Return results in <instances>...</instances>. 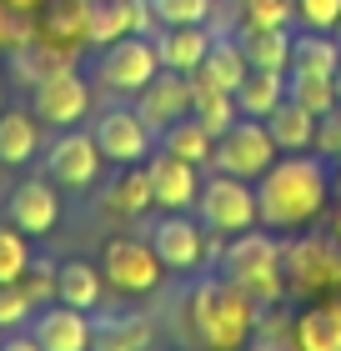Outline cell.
I'll use <instances>...</instances> for the list:
<instances>
[{"label":"cell","mask_w":341,"mask_h":351,"mask_svg":"<svg viewBox=\"0 0 341 351\" xmlns=\"http://www.w3.org/2000/svg\"><path fill=\"white\" fill-rule=\"evenodd\" d=\"M316 151H321V156H336V161H341V106H331L327 116L316 121Z\"/></svg>","instance_id":"74e56055"},{"label":"cell","mask_w":341,"mask_h":351,"mask_svg":"<svg viewBox=\"0 0 341 351\" xmlns=\"http://www.w3.org/2000/svg\"><path fill=\"white\" fill-rule=\"evenodd\" d=\"M336 66H341V40L331 30H301V36H291V71L331 75Z\"/></svg>","instance_id":"83f0119b"},{"label":"cell","mask_w":341,"mask_h":351,"mask_svg":"<svg viewBox=\"0 0 341 351\" xmlns=\"http://www.w3.org/2000/svg\"><path fill=\"white\" fill-rule=\"evenodd\" d=\"M30 266V236L10 221H0V281H21Z\"/></svg>","instance_id":"d6a6232c"},{"label":"cell","mask_w":341,"mask_h":351,"mask_svg":"<svg viewBox=\"0 0 341 351\" xmlns=\"http://www.w3.org/2000/svg\"><path fill=\"white\" fill-rule=\"evenodd\" d=\"M56 301H66L75 311H101L106 301V276L91 261H60L56 266Z\"/></svg>","instance_id":"ffe728a7"},{"label":"cell","mask_w":341,"mask_h":351,"mask_svg":"<svg viewBox=\"0 0 341 351\" xmlns=\"http://www.w3.org/2000/svg\"><path fill=\"white\" fill-rule=\"evenodd\" d=\"M201 81H211V86H221V90H231L236 95V86L251 75V60H246V45L241 40H231V36H216L211 40V51H206V60H201Z\"/></svg>","instance_id":"603a6c76"},{"label":"cell","mask_w":341,"mask_h":351,"mask_svg":"<svg viewBox=\"0 0 341 351\" xmlns=\"http://www.w3.org/2000/svg\"><path fill=\"white\" fill-rule=\"evenodd\" d=\"M221 261H226V271L221 276L231 281V286H241L256 306H276V301L286 296V266H281V246L271 241L266 231H241V236H231V246L221 251Z\"/></svg>","instance_id":"3957f363"},{"label":"cell","mask_w":341,"mask_h":351,"mask_svg":"<svg viewBox=\"0 0 341 351\" xmlns=\"http://www.w3.org/2000/svg\"><path fill=\"white\" fill-rule=\"evenodd\" d=\"M156 71H161V56H156L151 36H121V40H110L101 51V60H95L101 86L116 90V95H136Z\"/></svg>","instance_id":"9c48e42d"},{"label":"cell","mask_w":341,"mask_h":351,"mask_svg":"<svg viewBox=\"0 0 341 351\" xmlns=\"http://www.w3.org/2000/svg\"><path fill=\"white\" fill-rule=\"evenodd\" d=\"M281 146L271 141L266 121H251V116H236L231 131L216 136V151H211V171L221 176H241V181H261V176L276 166Z\"/></svg>","instance_id":"5b68a950"},{"label":"cell","mask_w":341,"mask_h":351,"mask_svg":"<svg viewBox=\"0 0 341 351\" xmlns=\"http://www.w3.org/2000/svg\"><path fill=\"white\" fill-rule=\"evenodd\" d=\"M91 136H95V146H101V156L110 166H141V161H151V146H156V131L136 116V106L101 110Z\"/></svg>","instance_id":"ba28073f"},{"label":"cell","mask_w":341,"mask_h":351,"mask_svg":"<svg viewBox=\"0 0 341 351\" xmlns=\"http://www.w3.org/2000/svg\"><path fill=\"white\" fill-rule=\"evenodd\" d=\"M101 146H95L91 131H60L51 141V151H45V176L60 186V191H91L95 181H101Z\"/></svg>","instance_id":"30bf717a"},{"label":"cell","mask_w":341,"mask_h":351,"mask_svg":"<svg viewBox=\"0 0 341 351\" xmlns=\"http://www.w3.org/2000/svg\"><path fill=\"white\" fill-rule=\"evenodd\" d=\"M36 311V301L21 291V281H0V331H21Z\"/></svg>","instance_id":"e575fe53"},{"label":"cell","mask_w":341,"mask_h":351,"mask_svg":"<svg viewBox=\"0 0 341 351\" xmlns=\"http://www.w3.org/2000/svg\"><path fill=\"white\" fill-rule=\"evenodd\" d=\"M101 206H106V216H121V221H136V216L151 211L156 196H151V171H145V161L141 166H121V176L110 181Z\"/></svg>","instance_id":"44dd1931"},{"label":"cell","mask_w":341,"mask_h":351,"mask_svg":"<svg viewBox=\"0 0 341 351\" xmlns=\"http://www.w3.org/2000/svg\"><path fill=\"white\" fill-rule=\"evenodd\" d=\"M281 101H286V71H256L251 66V75L236 86V110L251 121H266Z\"/></svg>","instance_id":"d4e9b609"},{"label":"cell","mask_w":341,"mask_h":351,"mask_svg":"<svg viewBox=\"0 0 341 351\" xmlns=\"http://www.w3.org/2000/svg\"><path fill=\"white\" fill-rule=\"evenodd\" d=\"M331 186H336V196H341V166H336V176H331Z\"/></svg>","instance_id":"b9f144b4"},{"label":"cell","mask_w":341,"mask_h":351,"mask_svg":"<svg viewBox=\"0 0 341 351\" xmlns=\"http://www.w3.org/2000/svg\"><path fill=\"white\" fill-rule=\"evenodd\" d=\"M286 95H291V101H301L311 116H327L331 106H341L331 75H306V71H286Z\"/></svg>","instance_id":"4dcf8cb0"},{"label":"cell","mask_w":341,"mask_h":351,"mask_svg":"<svg viewBox=\"0 0 341 351\" xmlns=\"http://www.w3.org/2000/svg\"><path fill=\"white\" fill-rule=\"evenodd\" d=\"M10 25H15V15H10L5 5H0V45H5V40H10Z\"/></svg>","instance_id":"ab89813d"},{"label":"cell","mask_w":341,"mask_h":351,"mask_svg":"<svg viewBox=\"0 0 341 351\" xmlns=\"http://www.w3.org/2000/svg\"><path fill=\"white\" fill-rule=\"evenodd\" d=\"M316 121L321 116H311L301 101H291V95H286V101L266 116V131H271V141L281 151H316Z\"/></svg>","instance_id":"7402d4cb"},{"label":"cell","mask_w":341,"mask_h":351,"mask_svg":"<svg viewBox=\"0 0 341 351\" xmlns=\"http://www.w3.org/2000/svg\"><path fill=\"white\" fill-rule=\"evenodd\" d=\"M156 146L206 171V166H211V151H216V136H211V131H206V125H201L196 116H181L176 125H166V131L156 136Z\"/></svg>","instance_id":"484cf974"},{"label":"cell","mask_w":341,"mask_h":351,"mask_svg":"<svg viewBox=\"0 0 341 351\" xmlns=\"http://www.w3.org/2000/svg\"><path fill=\"white\" fill-rule=\"evenodd\" d=\"M196 216L206 231L216 236H241L251 226H261V211H256V186L241 181V176H211V181H201V196H196Z\"/></svg>","instance_id":"277c9868"},{"label":"cell","mask_w":341,"mask_h":351,"mask_svg":"<svg viewBox=\"0 0 341 351\" xmlns=\"http://www.w3.org/2000/svg\"><path fill=\"white\" fill-rule=\"evenodd\" d=\"M261 306L226 276H206L181 296V331L196 351H246Z\"/></svg>","instance_id":"7a4b0ae2"},{"label":"cell","mask_w":341,"mask_h":351,"mask_svg":"<svg viewBox=\"0 0 341 351\" xmlns=\"http://www.w3.org/2000/svg\"><path fill=\"white\" fill-rule=\"evenodd\" d=\"M91 331H95L91 311H75L66 301L30 316V337L40 341V351H91Z\"/></svg>","instance_id":"e0dca14e"},{"label":"cell","mask_w":341,"mask_h":351,"mask_svg":"<svg viewBox=\"0 0 341 351\" xmlns=\"http://www.w3.org/2000/svg\"><path fill=\"white\" fill-rule=\"evenodd\" d=\"M5 221L21 226L25 236H51L56 221H60V191H56L51 176H45V181H21L15 186L10 201H5Z\"/></svg>","instance_id":"2e32d148"},{"label":"cell","mask_w":341,"mask_h":351,"mask_svg":"<svg viewBox=\"0 0 341 351\" xmlns=\"http://www.w3.org/2000/svg\"><path fill=\"white\" fill-rule=\"evenodd\" d=\"M156 25H211V0H151Z\"/></svg>","instance_id":"836d02e7"},{"label":"cell","mask_w":341,"mask_h":351,"mask_svg":"<svg viewBox=\"0 0 341 351\" xmlns=\"http://www.w3.org/2000/svg\"><path fill=\"white\" fill-rule=\"evenodd\" d=\"M40 151V116L0 110V166H25Z\"/></svg>","instance_id":"cb8c5ba5"},{"label":"cell","mask_w":341,"mask_h":351,"mask_svg":"<svg viewBox=\"0 0 341 351\" xmlns=\"http://www.w3.org/2000/svg\"><path fill=\"white\" fill-rule=\"evenodd\" d=\"M331 196V176L311 151H281L276 166L256 181V211L266 231H306L321 221Z\"/></svg>","instance_id":"6da1fadb"},{"label":"cell","mask_w":341,"mask_h":351,"mask_svg":"<svg viewBox=\"0 0 341 351\" xmlns=\"http://www.w3.org/2000/svg\"><path fill=\"white\" fill-rule=\"evenodd\" d=\"M145 346H151L145 316H110V322H95L91 331V351H145Z\"/></svg>","instance_id":"f1b7e54d"},{"label":"cell","mask_w":341,"mask_h":351,"mask_svg":"<svg viewBox=\"0 0 341 351\" xmlns=\"http://www.w3.org/2000/svg\"><path fill=\"white\" fill-rule=\"evenodd\" d=\"M156 25L151 0H91L86 5V45L106 51L121 36H145Z\"/></svg>","instance_id":"5bb4252c"},{"label":"cell","mask_w":341,"mask_h":351,"mask_svg":"<svg viewBox=\"0 0 341 351\" xmlns=\"http://www.w3.org/2000/svg\"><path fill=\"white\" fill-rule=\"evenodd\" d=\"M336 241H341V221H336Z\"/></svg>","instance_id":"7bdbcfd3"},{"label":"cell","mask_w":341,"mask_h":351,"mask_svg":"<svg viewBox=\"0 0 341 351\" xmlns=\"http://www.w3.org/2000/svg\"><path fill=\"white\" fill-rule=\"evenodd\" d=\"M145 171H151V196H156L161 211H186V206H196L201 166H191V161H181V156L156 146V156L145 161Z\"/></svg>","instance_id":"9a60e30c"},{"label":"cell","mask_w":341,"mask_h":351,"mask_svg":"<svg viewBox=\"0 0 341 351\" xmlns=\"http://www.w3.org/2000/svg\"><path fill=\"white\" fill-rule=\"evenodd\" d=\"M331 86H336V101H341V66L331 71Z\"/></svg>","instance_id":"60d3db41"},{"label":"cell","mask_w":341,"mask_h":351,"mask_svg":"<svg viewBox=\"0 0 341 351\" xmlns=\"http://www.w3.org/2000/svg\"><path fill=\"white\" fill-rule=\"evenodd\" d=\"M291 346L296 351H341V301L321 296L316 306L291 316Z\"/></svg>","instance_id":"d6986e66"},{"label":"cell","mask_w":341,"mask_h":351,"mask_svg":"<svg viewBox=\"0 0 341 351\" xmlns=\"http://www.w3.org/2000/svg\"><path fill=\"white\" fill-rule=\"evenodd\" d=\"M21 291H25L30 301H36V306L56 301V266H51V261H36V256H30L25 276H21Z\"/></svg>","instance_id":"d590c367"},{"label":"cell","mask_w":341,"mask_h":351,"mask_svg":"<svg viewBox=\"0 0 341 351\" xmlns=\"http://www.w3.org/2000/svg\"><path fill=\"white\" fill-rule=\"evenodd\" d=\"M216 40L211 25H156V56L166 71H181V75H196L201 60Z\"/></svg>","instance_id":"ac0fdd59"},{"label":"cell","mask_w":341,"mask_h":351,"mask_svg":"<svg viewBox=\"0 0 341 351\" xmlns=\"http://www.w3.org/2000/svg\"><path fill=\"white\" fill-rule=\"evenodd\" d=\"M191 116H196L211 136H221V131H231L236 125V95L231 90H221V86H211L201 81V75H191Z\"/></svg>","instance_id":"4316f807"},{"label":"cell","mask_w":341,"mask_h":351,"mask_svg":"<svg viewBox=\"0 0 341 351\" xmlns=\"http://www.w3.org/2000/svg\"><path fill=\"white\" fill-rule=\"evenodd\" d=\"M241 30H286L296 21V0H236Z\"/></svg>","instance_id":"1f68e13d"},{"label":"cell","mask_w":341,"mask_h":351,"mask_svg":"<svg viewBox=\"0 0 341 351\" xmlns=\"http://www.w3.org/2000/svg\"><path fill=\"white\" fill-rule=\"evenodd\" d=\"M296 21H301V30H331L336 36L341 0H296Z\"/></svg>","instance_id":"8d00e7d4"},{"label":"cell","mask_w":341,"mask_h":351,"mask_svg":"<svg viewBox=\"0 0 341 351\" xmlns=\"http://www.w3.org/2000/svg\"><path fill=\"white\" fill-rule=\"evenodd\" d=\"M0 101H5V95H0ZM0 110H5V106H0Z\"/></svg>","instance_id":"f6af8a7d"},{"label":"cell","mask_w":341,"mask_h":351,"mask_svg":"<svg viewBox=\"0 0 341 351\" xmlns=\"http://www.w3.org/2000/svg\"><path fill=\"white\" fill-rule=\"evenodd\" d=\"M0 351H40L36 337H10V341H0Z\"/></svg>","instance_id":"f35d334b"},{"label":"cell","mask_w":341,"mask_h":351,"mask_svg":"<svg viewBox=\"0 0 341 351\" xmlns=\"http://www.w3.org/2000/svg\"><path fill=\"white\" fill-rule=\"evenodd\" d=\"M101 276L121 296H151L161 286V276H166V266L151 251V241H141V236H110L101 246Z\"/></svg>","instance_id":"52a82bcc"},{"label":"cell","mask_w":341,"mask_h":351,"mask_svg":"<svg viewBox=\"0 0 341 351\" xmlns=\"http://www.w3.org/2000/svg\"><path fill=\"white\" fill-rule=\"evenodd\" d=\"M151 251L166 271H201L206 266V226L186 211H166L151 226Z\"/></svg>","instance_id":"8fae6325"},{"label":"cell","mask_w":341,"mask_h":351,"mask_svg":"<svg viewBox=\"0 0 341 351\" xmlns=\"http://www.w3.org/2000/svg\"><path fill=\"white\" fill-rule=\"evenodd\" d=\"M136 116L151 125V131L161 136L166 125H176L181 116H191V75H181V71H166L161 66L151 81H145L141 90H136Z\"/></svg>","instance_id":"4fadbf2b"},{"label":"cell","mask_w":341,"mask_h":351,"mask_svg":"<svg viewBox=\"0 0 341 351\" xmlns=\"http://www.w3.org/2000/svg\"><path fill=\"white\" fill-rule=\"evenodd\" d=\"M36 116L45 125H60V131H71V125H80L91 116V86L75 75V66L36 81Z\"/></svg>","instance_id":"7c38bea8"},{"label":"cell","mask_w":341,"mask_h":351,"mask_svg":"<svg viewBox=\"0 0 341 351\" xmlns=\"http://www.w3.org/2000/svg\"><path fill=\"white\" fill-rule=\"evenodd\" d=\"M286 266V291L296 296H336L341 286V241L336 236H301L296 246L281 251Z\"/></svg>","instance_id":"8992f818"},{"label":"cell","mask_w":341,"mask_h":351,"mask_svg":"<svg viewBox=\"0 0 341 351\" xmlns=\"http://www.w3.org/2000/svg\"><path fill=\"white\" fill-rule=\"evenodd\" d=\"M246 60L256 71H291V25L286 30H246Z\"/></svg>","instance_id":"f546056e"},{"label":"cell","mask_w":341,"mask_h":351,"mask_svg":"<svg viewBox=\"0 0 341 351\" xmlns=\"http://www.w3.org/2000/svg\"><path fill=\"white\" fill-rule=\"evenodd\" d=\"M336 40H341V21H336Z\"/></svg>","instance_id":"ee69618b"}]
</instances>
